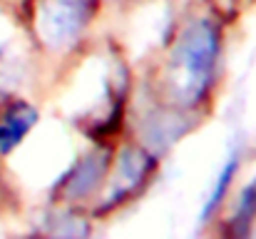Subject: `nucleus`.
<instances>
[{
  "instance_id": "obj_1",
  "label": "nucleus",
  "mask_w": 256,
  "mask_h": 239,
  "mask_svg": "<svg viewBox=\"0 0 256 239\" xmlns=\"http://www.w3.org/2000/svg\"><path fill=\"white\" fill-rule=\"evenodd\" d=\"M216 53H219V30L209 20H199L186 28L174 53V70L182 75L179 85L184 100L194 102L206 92Z\"/></svg>"
},
{
  "instance_id": "obj_2",
  "label": "nucleus",
  "mask_w": 256,
  "mask_h": 239,
  "mask_svg": "<svg viewBox=\"0 0 256 239\" xmlns=\"http://www.w3.org/2000/svg\"><path fill=\"white\" fill-rule=\"evenodd\" d=\"M94 0H50L42 10V33L50 45L72 43L87 25Z\"/></svg>"
},
{
  "instance_id": "obj_3",
  "label": "nucleus",
  "mask_w": 256,
  "mask_h": 239,
  "mask_svg": "<svg viewBox=\"0 0 256 239\" xmlns=\"http://www.w3.org/2000/svg\"><path fill=\"white\" fill-rule=\"evenodd\" d=\"M35 117H38L35 110L22 102L5 112V117L0 120V152L2 155H8L28 135V130L35 125Z\"/></svg>"
},
{
  "instance_id": "obj_4",
  "label": "nucleus",
  "mask_w": 256,
  "mask_h": 239,
  "mask_svg": "<svg viewBox=\"0 0 256 239\" xmlns=\"http://www.w3.org/2000/svg\"><path fill=\"white\" fill-rule=\"evenodd\" d=\"M152 164H154V162L147 157V155H140V152H134V150H127V152L122 155V164H120V184H117L114 194L110 197L107 207H110L112 202H120L124 194H130V192L134 189V184H140V182L144 179V174L150 172Z\"/></svg>"
},
{
  "instance_id": "obj_5",
  "label": "nucleus",
  "mask_w": 256,
  "mask_h": 239,
  "mask_svg": "<svg viewBox=\"0 0 256 239\" xmlns=\"http://www.w3.org/2000/svg\"><path fill=\"white\" fill-rule=\"evenodd\" d=\"M104 167H107V155L104 152H97V155H90V157L78 164V169L72 172L70 182H68V197H80V194H87L97 179L104 174Z\"/></svg>"
},
{
  "instance_id": "obj_6",
  "label": "nucleus",
  "mask_w": 256,
  "mask_h": 239,
  "mask_svg": "<svg viewBox=\"0 0 256 239\" xmlns=\"http://www.w3.org/2000/svg\"><path fill=\"white\" fill-rule=\"evenodd\" d=\"M236 167H239V150L234 147V152L229 155L226 164L222 167V172H219V177H216V184H214V189H212L209 199H206V202H204V207H202V219H199V222H206V219H209V214L219 207V202H222V199H224V194H226V187H229L232 177L236 174Z\"/></svg>"
},
{
  "instance_id": "obj_7",
  "label": "nucleus",
  "mask_w": 256,
  "mask_h": 239,
  "mask_svg": "<svg viewBox=\"0 0 256 239\" xmlns=\"http://www.w3.org/2000/svg\"><path fill=\"white\" fill-rule=\"evenodd\" d=\"M254 214H256V179L244 189V194H242V199H239V207H236L234 224H236V232H239V234L246 232V224L252 222Z\"/></svg>"
}]
</instances>
